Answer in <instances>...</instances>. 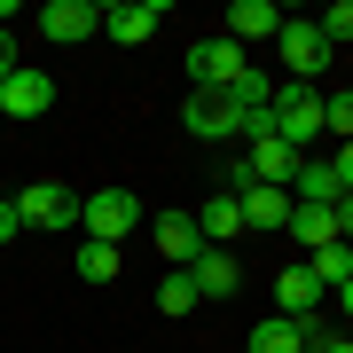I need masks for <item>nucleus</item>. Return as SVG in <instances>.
<instances>
[{
    "mask_svg": "<svg viewBox=\"0 0 353 353\" xmlns=\"http://www.w3.org/2000/svg\"><path fill=\"white\" fill-rule=\"evenodd\" d=\"M267 110H275V141H290L299 157H314V134H322V94L314 87H275Z\"/></svg>",
    "mask_w": 353,
    "mask_h": 353,
    "instance_id": "1",
    "label": "nucleus"
},
{
    "mask_svg": "<svg viewBox=\"0 0 353 353\" xmlns=\"http://www.w3.org/2000/svg\"><path fill=\"white\" fill-rule=\"evenodd\" d=\"M134 220H141V204H134L126 189H94V196H79V228H87V243H126Z\"/></svg>",
    "mask_w": 353,
    "mask_h": 353,
    "instance_id": "2",
    "label": "nucleus"
},
{
    "mask_svg": "<svg viewBox=\"0 0 353 353\" xmlns=\"http://www.w3.org/2000/svg\"><path fill=\"white\" fill-rule=\"evenodd\" d=\"M8 204H16V220H24V228H55V236L79 228V196L63 189V181H32V189L8 196Z\"/></svg>",
    "mask_w": 353,
    "mask_h": 353,
    "instance_id": "3",
    "label": "nucleus"
},
{
    "mask_svg": "<svg viewBox=\"0 0 353 353\" xmlns=\"http://www.w3.org/2000/svg\"><path fill=\"white\" fill-rule=\"evenodd\" d=\"M243 71H252V63H243V48H236L228 32H212V39L189 48V87H236Z\"/></svg>",
    "mask_w": 353,
    "mask_h": 353,
    "instance_id": "4",
    "label": "nucleus"
},
{
    "mask_svg": "<svg viewBox=\"0 0 353 353\" xmlns=\"http://www.w3.org/2000/svg\"><path fill=\"white\" fill-rule=\"evenodd\" d=\"M48 110H55V79L48 71L16 63L8 79H0V118H48Z\"/></svg>",
    "mask_w": 353,
    "mask_h": 353,
    "instance_id": "5",
    "label": "nucleus"
},
{
    "mask_svg": "<svg viewBox=\"0 0 353 353\" xmlns=\"http://www.w3.org/2000/svg\"><path fill=\"white\" fill-rule=\"evenodd\" d=\"M236 118H243V102L228 94V87H189V134L196 141H228Z\"/></svg>",
    "mask_w": 353,
    "mask_h": 353,
    "instance_id": "6",
    "label": "nucleus"
},
{
    "mask_svg": "<svg viewBox=\"0 0 353 353\" xmlns=\"http://www.w3.org/2000/svg\"><path fill=\"white\" fill-rule=\"evenodd\" d=\"M275 39H283V63L299 71L306 87H314V79L330 71V55H338V48L322 39V24H290V16H283V32H275Z\"/></svg>",
    "mask_w": 353,
    "mask_h": 353,
    "instance_id": "7",
    "label": "nucleus"
},
{
    "mask_svg": "<svg viewBox=\"0 0 353 353\" xmlns=\"http://www.w3.org/2000/svg\"><path fill=\"white\" fill-rule=\"evenodd\" d=\"M157 24H165V0H134V8L118 0V8H102V32H110L118 48H141V39H150Z\"/></svg>",
    "mask_w": 353,
    "mask_h": 353,
    "instance_id": "8",
    "label": "nucleus"
},
{
    "mask_svg": "<svg viewBox=\"0 0 353 353\" xmlns=\"http://www.w3.org/2000/svg\"><path fill=\"white\" fill-rule=\"evenodd\" d=\"M189 283H196V299H236V283H243V267L220 252V243H204V252L189 259Z\"/></svg>",
    "mask_w": 353,
    "mask_h": 353,
    "instance_id": "9",
    "label": "nucleus"
},
{
    "mask_svg": "<svg viewBox=\"0 0 353 353\" xmlns=\"http://www.w3.org/2000/svg\"><path fill=\"white\" fill-rule=\"evenodd\" d=\"M39 32L48 39H87V32H102V8L94 0H48L39 8Z\"/></svg>",
    "mask_w": 353,
    "mask_h": 353,
    "instance_id": "10",
    "label": "nucleus"
},
{
    "mask_svg": "<svg viewBox=\"0 0 353 353\" xmlns=\"http://www.w3.org/2000/svg\"><path fill=\"white\" fill-rule=\"evenodd\" d=\"M338 165L330 157H299V173H290V204H338Z\"/></svg>",
    "mask_w": 353,
    "mask_h": 353,
    "instance_id": "11",
    "label": "nucleus"
},
{
    "mask_svg": "<svg viewBox=\"0 0 353 353\" xmlns=\"http://www.w3.org/2000/svg\"><path fill=\"white\" fill-rule=\"evenodd\" d=\"M236 228H243V196H236V189H220V196L196 204V236H204V243H220V252H228Z\"/></svg>",
    "mask_w": 353,
    "mask_h": 353,
    "instance_id": "12",
    "label": "nucleus"
},
{
    "mask_svg": "<svg viewBox=\"0 0 353 353\" xmlns=\"http://www.w3.org/2000/svg\"><path fill=\"white\" fill-rule=\"evenodd\" d=\"M275 299H283V314H290V322H314V306H322L314 267H283V275H275Z\"/></svg>",
    "mask_w": 353,
    "mask_h": 353,
    "instance_id": "13",
    "label": "nucleus"
},
{
    "mask_svg": "<svg viewBox=\"0 0 353 353\" xmlns=\"http://www.w3.org/2000/svg\"><path fill=\"white\" fill-rule=\"evenodd\" d=\"M275 32H283L275 0H236V8H228V39H236V48H243V39H275Z\"/></svg>",
    "mask_w": 353,
    "mask_h": 353,
    "instance_id": "14",
    "label": "nucleus"
},
{
    "mask_svg": "<svg viewBox=\"0 0 353 353\" xmlns=\"http://www.w3.org/2000/svg\"><path fill=\"white\" fill-rule=\"evenodd\" d=\"M157 252L173 259V267H189L204 252V236H196V212H157Z\"/></svg>",
    "mask_w": 353,
    "mask_h": 353,
    "instance_id": "15",
    "label": "nucleus"
},
{
    "mask_svg": "<svg viewBox=\"0 0 353 353\" xmlns=\"http://www.w3.org/2000/svg\"><path fill=\"white\" fill-rule=\"evenodd\" d=\"M290 212H299V204H290V189H267V181H252V189H243V228H290Z\"/></svg>",
    "mask_w": 353,
    "mask_h": 353,
    "instance_id": "16",
    "label": "nucleus"
},
{
    "mask_svg": "<svg viewBox=\"0 0 353 353\" xmlns=\"http://www.w3.org/2000/svg\"><path fill=\"white\" fill-rule=\"evenodd\" d=\"M243 173H252V181H267V189H290V173H299V150H290V141H259Z\"/></svg>",
    "mask_w": 353,
    "mask_h": 353,
    "instance_id": "17",
    "label": "nucleus"
},
{
    "mask_svg": "<svg viewBox=\"0 0 353 353\" xmlns=\"http://www.w3.org/2000/svg\"><path fill=\"white\" fill-rule=\"evenodd\" d=\"M306 338H314V322L275 314V322H259V330H252V353H306Z\"/></svg>",
    "mask_w": 353,
    "mask_h": 353,
    "instance_id": "18",
    "label": "nucleus"
},
{
    "mask_svg": "<svg viewBox=\"0 0 353 353\" xmlns=\"http://www.w3.org/2000/svg\"><path fill=\"white\" fill-rule=\"evenodd\" d=\"M290 236H299L306 252H322V243H338V220H330V204H299V212H290Z\"/></svg>",
    "mask_w": 353,
    "mask_h": 353,
    "instance_id": "19",
    "label": "nucleus"
},
{
    "mask_svg": "<svg viewBox=\"0 0 353 353\" xmlns=\"http://www.w3.org/2000/svg\"><path fill=\"white\" fill-rule=\"evenodd\" d=\"M306 267H314V283H322V290H345V283H353V243H322Z\"/></svg>",
    "mask_w": 353,
    "mask_h": 353,
    "instance_id": "20",
    "label": "nucleus"
},
{
    "mask_svg": "<svg viewBox=\"0 0 353 353\" xmlns=\"http://www.w3.org/2000/svg\"><path fill=\"white\" fill-rule=\"evenodd\" d=\"M79 275H87V283H110L118 275V243H79Z\"/></svg>",
    "mask_w": 353,
    "mask_h": 353,
    "instance_id": "21",
    "label": "nucleus"
},
{
    "mask_svg": "<svg viewBox=\"0 0 353 353\" xmlns=\"http://www.w3.org/2000/svg\"><path fill=\"white\" fill-rule=\"evenodd\" d=\"M314 24H322V39H330V48H353V0H330Z\"/></svg>",
    "mask_w": 353,
    "mask_h": 353,
    "instance_id": "22",
    "label": "nucleus"
},
{
    "mask_svg": "<svg viewBox=\"0 0 353 353\" xmlns=\"http://www.w3.org/2000/svg\"><path fill=\"white\" fill-rule=\"evenodd\" d=\"M322 134L353 141V87H345V94H322Z\"/></svg>",
    "mask_w": 353,
    "mask_h": 353,
    "instance_id": "23",
    "label": "nucleus"
},
{
    "mask_svg": "<svg viewBox=\"0 0 353 353\" xmlns=\"http://www.w3.org/2000/svg\"><path fill=\"white\" fill-rule=\"evenodd\" d=\"M157 306H165V314H189V306H196V283H189V267L157 283Z\"/></svg>",
    "mask_w": 353,
    "mask_h": 353,
    "instance_id": "24",
    "label": "nucleus"
},
{
    "mask_svg": "<svg viewBox=\"0 0 353 353\" xmlns=\"http://www.w3.org/2000/svg\"><path fill=\"white\" fill-rule=\"evenodd\" d=\"M236 134L252 141V150H259V141H275V110H267V102H243V118H236Z\"/></svg>",
    "mask_w": 353,
    "mask_h": 353,
    "instance_id": "25",
    "label": "nucleus"
},
{
    "mask_svg": "<svg viewBox=\"0 0 353 353\" xmlns=\"http://www.w3.org/2000/svg\"><path fill=\"white\" fill-rule=\"evenodd\" d=\"M330 220H338V243H353V189H345L338 204H330Z\"/></svg>",
    "mask_w": 353,
    "mask_h": 353,
    "instance_id": "26",
    "label": "nucleus"
},
{
    "mask_svg": "<svg viewBox=\"0 0 353 353\" xmlns=\"http://www.w3.org/2000/svg\"><path fill=\"white\" fill-rule=\"evenodd\" d=\"M330 165H338V189H353V141H338V157H330Z\"/></svg>",
    "mask_w": 353,
    "mask_h": 353,
    "instance_id": "27",
    "label": "nucleus"
},
{
    "mask_svg": "<svg viewBox=\"0 0 353 353\" xmlns=\"http://www.w3.org/2000/svg\"><path fill=\"white\" fill-rule=\"evenodd\" d=\"M24 236V220H16V204H0V243H16Z\"/></svg>",
    "mask_w": 353,
    "mask_h": 353,
    "instance_id": "28",
    "label": "nucleus"
},
{
    "mask_svg": "<svg viewBox=\"0 0 353 353\" xmlns=\"http://www.w3.org/2000/svg\"><path fill=\"white\" fill-rule=\"evenodd\" d=\"M8 71H16V39L0 32V79H8Z\"/></svg>",
    "mask_w": 353,
    "mask_h": 353,
    "instance_id": "29",
    "label": "nucleus"
},
{
    "mask_svg": "<svg viewBox=\"0 0 353 353\" xmlns=\"http://www.w3.org/2000/svg\"><path fill=\"white\" fill-rule=\"evenodd\" d=\"M314 353H353V338H322V345H314Z\"/></svg>",
    "mask_w": 353,
    "mask_h": 353,
    "instance_id": "30",
    "label": "nucleus"
},
{
    "mask_svg": "<svg viewBox=\"0 0 353 353\" xmlns=\"http://www.w3.org/2000/svg\"><path fill=\"white\" fill-rule=\"evenodd\" d=\"M338 306H345V314H353V283H345V290H338Z\"/></svg>",
    "mask_w": 353,
    "mask_h": 353,
    "instance_id": "31",
    "label": "nucleus"
}]
</instances>
